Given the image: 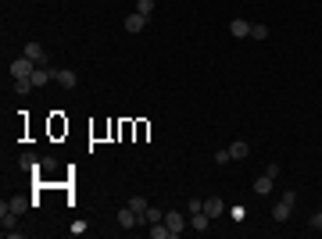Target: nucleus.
I'll list each match as a JSON object with an SVG mask.
<instances>
[{"instance_id":"obj_1","label":"nucleus","mask_w":322,"mask_h":239,"mask_svg":"<svg viewBox=\"0 0 322 239\" xmlns=\"http://www.w3.org/2000/svg\"><path fill=\"white\" fill-rule=\"evenodd\" d=\"M294 204H297L294 189H290V193H283V196H279V204L272 207V222H287V218L294 214Z\"/></svg>"},{"instance_id":"obj_2","label":"nucleus","mask_w":322,"mask_h":239,"mask_svg":"<svg viewBox=\"0 0 322 239\" xmlns=\"http://www.w3.org/2000/svg\"><path fill=\"white\" fill-rule=\"evenodd\" d=\"M36 68H40V65H36L32 57H25V54L11 61V75H14V79H32V72H36Z\"/></svg>"},{"instance_id":"obj_3","label":"nucleus","mask_w":322,"mask_h":239,"mask_svg":"<svg viewBox=\"0 0 322 239\" xmlns=\"http://www.w3.org/2000/svg\"><path fill=\"white\" fill-rule=\"evenodd\" d=\"M165 225L172 229V239H179V232H183V229L190 225V218H183L179 211H165Z\"/></svg>"},{"instance_id":"obj_4","label":"nucleus","mask_w":322,"mask_h":239,"mask_svg":"<svg viewBox=\"0 0 322 239\" xmlns=\"http://www.w3.org/2000/svg\"><path fill=\"white\" fill-rule=\"evenodd\" d=\"M54 82L65 86V89H76V86H79V75H76L72 68H58V72H54Z\"/></svg>"},{"instance_id":"obj_5","label":"nucleus","mask_w":322,"mask_h":239,"mask_svg":"<svg viewBox=\"0 0 322 239\" xmlns=\"http://www.w3.org/2000/svg\"><path fill=\"white\" fill-rule=\"evenodd\" d=\"M22 54H25V57H32L40 68H47V50H43L40 43H25V50H22Z\"/></svg>"},{"instance_id":"obj_6","label":"nucleus","mask_w":322,"mask_h":239,"mask_svg":"<svg viewBox=\"0 0 322 239\" xmlns=\"http://www.w3.org/2000/svg\"><path fill=\"white\" fill-rule=\"evenodd\" d=\"M118 225H122V229H136V225H140V214H136L129 204H126V207L118 211Z\"/></svg>"},{"instance_id":"obj_7","label":"nucleus","mask_w":322,"mask_h":239,"mask_svg":"<svg viewBox=\"0 0 322 239\" xmlns=\"http://www.w3.org/2000/svg\"><path fill=\"white\" fill-rule=\"evenodd\" d=\"M144 29H147V18L133 11V14L126 18V32H133V36H136V32H144Z\"/></svg>"},{"instance_id":"obj_8","label":"nucleus","mask_w":322,"mask_h":239,"mask_svg":"<svg viewBox=\"0 0 322 239\" xmlns=\"http://www.w3.org/2000/svg\"><path fill=\"white\" fill-rule=\"evenodd\" d=\"M272 189H276V178H272V175H261V178H254V193H258V196H269Z\"/></svg>"},{"instance_id":"obj_9","label":"nucleus","mask_w":322,"mask_h":239,"mask_svg":"<svg viewBox=\"0 0 322 239\" xmlns=\"http://www.w3.org/2000/svg\"><path fill=\"white\" fill-rule=\"evenodd\" d=\"M204 214H208V218H219V214H226V204H222L219 196H208V200H204Z\"/></svg>"},{"instance_id":"obj_10","label":"nucleus","mask_w":322,"mask_h":239,"mask_svg":"<svg viewBox=\"0 0 322 239\" xmlns=\"http://www.w3.org/2000/svg\"><path fill=\"white\" fill-rule=\"evenodd\" d=\"M208 222H211V218H208L204 211H193V214H190V229H193V232H208Z\"/></svg>"},{"instance_id":"obj_11","label":"nucleus","mask_w":322,"mask_h":239,"mask_svg":"<svg viewBox=\"0 0 322 239\" xmlns=\"http://www.w3.org/2000/svg\"><path fill=\"white\" fill-rule=\"evenodd\" d=\"M229 32H233L237 39H243V36H251V22H247V18H233V25H229Z\"/></svg>"},{"instance_id":"obj_12","label":"nucleus","mask_w":322,"mask_h":239,"mask_svg":"<svg viewBox=\"0 0 322 239\" xmlns=\"http://www.w3.org/2000/svg\"><path fill=\"white\" fill-rule=\"evenodd\" d=\"M7 207H11L14 214H25V211L32 207V200H29V196H11V200H7Z\"/></svg>"},{"instance_id":"obj_13","label":"nucleus","mask_w":322,"mask_h":239,"mask_svg":"<svg viewBox=\"0 0 322 239\" xmlns=\"http://www.w3.org/2000/svg\"><path fill=\"white\" fill-rule=\"evenodd\" d=\"M154 222H165V211H158V207H147V211L140 214V225H154Z\"/></svg>"},{"instance_id":"obj_14","label":"nucleus","mask_w":322,"mask_h":239,"mask_svg":"<svg viewBox=\"0 0 322 239\" xmlns=\"http://www.w3.org/2000/svg\"><path fill=\"white\" fill-rule=\"evenodd\" d=\"M50 79H54V68H36V72H32V86H36V89L47 86Z\"/></svg>"},{"instance_id":"obj_15","label":"nucleus","mask_w":322,"mask_h":239,"mask_svg":"<svg viewBox=\"0 0 322 239\" xmlns=\"http://www.w3.org/2000/svg\"><path fill=\"white\" fill-rule=\"evenodd\" d=\"M229 157H233V161L251 157V147H247V143H240V140H237V143H229Z\"/></svg>"},{"instance_id":"obj_16","label":"nucleus","mask_w":322,"mask_h":239,"mask_svg":"<svg viewBox=\"0 0 322 239\" xmlns=\"http://www.w3.org/2000/svg\"><path fill=\"white\" fill-rule=\"evenodd\" d=\"M151 239H172V229H168L165 222H154V225H151Z\"/></svg>"},{"instance_id":"obj_17","label":"nucleus","mask_w":322,"mask_h":239,"mask_svg":"<svg viewBox=\"0 0 322 239\" xmlns=\"http://www.w3.org/2000/svg\"><path fill=\"white\" fill-rule=\"evenodd\" d=\"M36 86H32V79H14V93L18 96H25V93H32Z\"/></svg>"},{"instance_id":"obj_18","label":"nucleus","mask_w":322,"mask_h":239,"mask_svg":"<svg viewBox=\"0 0 322 239\" xmlns=\"http://www.w3.org/2000/svg\"><path fill=\"white\" fill-rule=\"evenodd\" d=\"M136 14L151 18V14H154V0H136Z\"/></svg>"},{"instance_id":"obj_19","label":"nucleus","mask_w":322,"mask_h":239,"mask_svg":"<svg viewBox=\"0 0 322 239\" xmlns=\"http://www.w3.org/2000/svg\"><path fill=\"white\" fill-rule=\"evenodd\" d=\"M251 39L265 43V39H269V29H265V25H251Z\"/></svg>"},{"instance_id":"obj_20","label":"nucleus","mask_w":322,"mask_h":239,"mask_svg":"<svg viewBox=\"0 0 322 239\" xmlns=\"http://www.w3.org/2000/svg\"><path fill=\"white\" fill-rule=\"evenodd\" d=\"M129 207H133L136 214H144V211H147V196H129Z\"/></svg>"},{"instance_id":"obj_21","label":"nucleus","mask_w":322,"mask_h":239,"mask_svg":"<svg viewBox=\"0 0 322 239\" xmlns=\"http://www.w3.org/2000/svg\"><path fill=\"white\" fill-rule=\"evenodd\" d=\"M86 229H90L86 222H72V229H68V232H72V236H86Z\"/></svg>"},{"instance_id":"obj_22","label":"nucleus","mask_w":322,"mask_h":239,"mask_svg":"<svg viewBox=\"0 0 322 239\" xmlns=\"http://www.w3.org/2000/svg\"><path fill=\"white\" fill-rule=\"evenodd\" d=\"M229 147H226V150H215V164H229Z\"/></svg>"},{"instance_id":"obj_23","label":"nucleus","mask_w":322,"mask_h":239,"mask_svg":"<svg viewBox=\"0 0 322 239\" xmlns=\"http://www.w3.org/2000/svg\"><path fill=\"white\" fill-rule=\"evenodd\" d=\"M22 168H40V161L32 157V154H22Z\"/></svg>"},{"instance_id":"obj_24","label":"nucleus","mask_w":322,"mask_h":239,"mask_svg":"<svg viewBox=\"0 0 322 239\" xmlns=\"http://www.w3.org/2000/svg\"><path fill=\"white\" fill-rule=\"evenodd\" d=\"M229 218H233V222H243V218H247V211H243V207H233V211H229Z\"/></svg>"},{"instance_id":"obj_25","label":"nucleus","mask_w":322,"mask_h":239,"mask_svg":"<svg viewBox=\"0 0 322 239\" xmlns=\"http://www.w3.org/2000/svg\"><path fill=\"white\" fill-rule=\"evenodd\" d=\"M186 211H190V214H193V211H204V200H190V204H186Z\"/></svg>"},{"instance_id":"obj_26","label":"nucleus","mask_w":322,"mask_h":239,"mask_svg":"<svg viewBox=\"0 0 322 239\" xmlns=\"http://www.w3.org/2000/svg\"><path fill=\"white\" fill-rule=\"evenodd\" d=\"M40 168H47V171H54V168H58V161H54V157H43V161H40Z\"/></svg>"},{"instance_id":"obj_27","label":"nucleus","mask_w":322,"mask_h":239,"mask_svg":"<svg viewBox=\"0 0 322 239\" xmlns=\"http://www.w3.org/2000/svg\"><path fill=\"white\" fill-rule=\"evenodd\" d=\"M308 225H312V229H322V211H319V214H312V222H308Z\"/></svg>"}]
</instances>
